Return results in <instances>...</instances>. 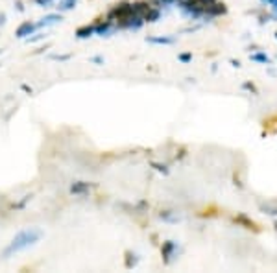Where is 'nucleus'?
Masks as SVG:
<instances>
[{"instance_id": "14", "label": "nucleus", "mask_w": 277, "mask_h": 273, "mask_svg": "<svg viewBox=\"0 0 277 273\" xmlns=\"http://www.w3.org/2000/svg\"><path fill=\"white\" fill-rule=\"evenodd\" d=\"M138 258L135 253H126V268H133V266H137Z\"/></svg>"}, {"instance_id": "15", "label": "nucleus", "mask_w": 277, "mask_h": 273, "mask_svg": "<svg viewBox=\"0 0 277 273\" xmlns=\"http://www.w3.org/2000/svg\"><path fill=\"white\" fill-rule=\"evenodd\" d=\"M235 222H237V223H242V225H246L248 229H253V227H255V223H253L251 220L246 218V216H242V214H240V216H237V218H235Z\"/></svg>"}, {"instance_id": "3", "label": "nucleus", "mask_w": 277, "mask_h": 273, "mask_svg": "<svg viewBox=\"0 0 277 273\" xmlns=\"http://www.w3.org/2000/svg\"><path fill=\"white\" fill-rule=\"evenodd\" d=\"M144 24V18L140 15H129V17L122 18V20H117V30H137Z\"/></svg>"}, {"instance_id": "28", "label": "nucleus", "mask_w": 277, "mask_h": 273, "mask_svg": "<svg viewBox=\"0 0 277 273\" xmlns=\"http://www.w3.org/2000/svg\"><path fill=\"white\" fill-rule=\"evenodd\" d=\"M276 229H277V223H276Z\"/></svg>"}, {"instance_id": "19", "label": "nucleus", "mask_w": 277, "mask_h": 273, "mask_svg": "<svg viewBox=\"0 0 277 273\" xmlns=\"http://www.w3.org/2000/svg\"><path fill=\"white\" fill-rule=\"evenodd\" d=\"M152 166L156 168L157 172H161V173H168V168H166L165 164H159V163H152Z\"/></svg>"}, {"instance_id": "24", "label": "nucleus", "mask_w": 277, "mask_h": 273, "mask_svg": "<svg viewBox=\"0 0 277 273\" xmlns=\"http://www.w3.org/2000/svg\"><path fill=\"white\" fill-rule=\"evenodd\" d=\"M4 24H6V15L0 13V26H4Z\"/></svg>"}, {"instance_id": "13", "label": "nucleus", "mask_w": 277, "mask_h": 273, "mask_svg": "<svg viewBox=\"0 0 277 273\" xmlns=\"http://www.w3.org/2000/svg\"><path fill=\"white\" fill-rule=\"evenodd\" d=\"M251 61H257V63L270 65V57L266 54H251Z\"/></svg>"}, {"instance_id": "21", "label": "nucleus", "mask_w": 277, "mask_h": 273, "mask_svg": "<svg viewBox=\"0 0 277 273\" xmlns=\"http://www.w3.org/2000/svg\"><path fill=\"white\" fill-rule=\"evenodd\" d=\"M177 59H179V61H183V63H189V61L192 59V55H190V54H181Z\"/></svg>"}, {"instance_id": "16", "label": "nucleus", "mask_w": 277, "mask_h": 273, "mask_svg": "<svg viewBox=\"0 0 277 273\" xmlns=\"http://www.w3.org/2000/svg\"><path fill=\"white\" fill-rule=\"evenodd\" d=\"M150 6H156V8H161V6H172L175 0H148Z\"/></svg>"}, {"instance_id": "8", "label": "nucleus", "mask_w": 277, "mask_h": 273, "mask_svg": "<svg viewBox=\"0 0 277 273\" xmlns=\"http://www.w3.org/2000/svg\"><path fill=\"white\" fill-rule=\"evenodd\" d=\"M91 188H92V185H89V183H85V181H78L70 185V192H72V194H87Z\"/></svg>"}, {"instance_id": "18", "label": "nucleus", "mask_w": 277, "mask_h": 273, "mask_svg": "<svg viewBox=\"0 0 277 273\" xmlns=\"http://www.w3.org/2000/svg\"><path fill=\"white\" fill-rule=\"evenodd\" d=\"M37 6H41V8H48V6H52L54 4V0H34Z\"/></svg>"}, {"instance_id": "6", "label": "nucleus", "mask_w": 277, "mask_h": 273, "mask_svg": "<svg viewBox=\"0 0 277 273\" xmlns=\"http://www.w3.org/2000/svg\"><path fill=\"white\" fill-rule=\"evenodd\" d=\"M175 249H177V246H175V242H172V240H168V242H165V244H163V247H161V253H163V258H165L166 264L170 262V258H172V255H174Z\"/></svg>"}, {"instance_id": "20", "label": "nucleus", "mask_w": 277, "mask_h": 273, "mask_svg": "<svg viewBox=\"0 0 277 273\" xmlns=\"http://www.w3.org/2000/svg\"><path fill=\"white\" fill-rule=\"evenodd\" d=\"M52 59L54 61H67V59H70V55L67 54V55H57V54H54L52 55Z\"/></svg>"}, {"instance_id": "5", "label": "nucleus", "mask_w": 277, "mask_h": 273, "mask_svg": "<svg viewBox=\"0 0 277 273\" xmlns=\"http://www.w3.org/2000/svg\"><path fill=\"white\" fill-rule=\"evenodd\" d=\"M115 30H117V28H113V22H111V20H104V22L94 26V34L100 37H109Z\"/></svg>"}, {"instance_id": "17", "label": "nucleus", "mask_w": 277, "mask_h": 273, "mask_svg": "<svg viewBox=\"0 0 277 273\" xmlns=\"http://www.w3.org/2000/svg\"><path fill=\"white\" fill-rule=\"evenodd\" d=\"M260 209L264 210L266 214H272V216H277V207H270V205H262Z\"/></svg>"}, {"instance_id": "25", "label": "nucleus", "mask_w": 277, "mask_h": 273, "mask_svg": "<svg viewBox=\"0 0 277 273\" xmlns=\"http://www.w3.org/2000/svg\"><path fill=\"white\" fill-rule=\"evenodd\" d=\"M270 4L274 6V9H276V15H277V0H270Z\"/></svg>"}, {"instance_id": "2", "label": "nucleus", "mask_w": 277, "mask_h": 273, "mask_svg": "<svg viewBox=\"0 0 277 273\" xmlns=\"http://www.w3.org/2000/svg\"><path fill=\"white\" fill-rule=\"evenodd\" d=\"M129 15H135L133 13V4H128V2H122L119 6H115V8L109 11V15H107V20H122V18L129 17Z\"/></svg>"}, {"instance_id": "9", "label": "nucleus", "mask_w": 277, "mask_h": 273, "mask_svg": "<svg viewBox=\"0 0 277 273\" xmlns=\"http://www.w3.org/2000/svg\"><path fill=\"white\" fill-rule=\"evenodd\" d=\"M142 18H144V22H157L159 18H161V9L159 8H150L142 15Z\"/></svg>"}, {"instance_id": "4", "label": "nucleus", "mask_w": 277, "mask_h": 273, "mask_svg": "<svg viewBox=\"0 0 277 273\" xmlns=\"http://www.w3.org/2000/svg\"><path fill=\"white\" fill-rule=\"evenodd\" d=\"M37 28H39V26H37L35 22H30V20H28V22H22V24L17 28L15 37H18V39H26V37H30L34 32H35Z\"/></svg>"}, {"instance_id": "26", "label": "nucleus", "mask_w": 277, "mask_h": 273, "mask_svg": "<svg viewBox=\"0 0 277 273\" xmlns=\"http://www.w3.org/2000/svg\"><path fill=\"white\" fill-rule=\"evenodd\" d=\"M262 2H270V0H262Z\"/></svg>"}, {"instance_id": "11", "label": "nucleus", "mask_w": 277, "mask_h": 273, "mask_svg": "<svg viewBox=\"0 0 277 273\" xmlns=\"http://www.w3.org/2000/svg\"><path fill=\"white\" fill-rule=\"evenodd\" d=\"M92 34H94V26H83L76 30V37H78V39H87V37H91Z\"/></svg>"}, {"instance_id": "23", "label": "nucleus", "mask_w": 277, "mask_h": 273, "mask_svg": "<svg viewBox=\"0 0 277 273\" xmlns=\"http://www.w3.org/2000/svg\"><path fill=\"white\" fill-rule=\"evenodd\" d=\"M244 89H249V91L257 92V89H255V85H253V83H244Z\"/></svg>"}, {"instance_id": "1", "label": "nucleus", "mask_w": 277, "mask_h": 273, "mask_svg": "<svg viewBox=\"0 0 277 273\" xmlns=\"http://www.w3.org/2000/svg\"><path fill=\"white\" fill-rule=\"evenodd\" d=\"M39 238H41V231H37V229H28V231H22V233H18L17 237L11 240V244L2 251V256H4V258H8V256H11L13 253H18V251L26 249V247L34 246Z\"/></svg>"}, {"instance_id": "22", "label": "nucleus", "mask_w": 277, "mask_h": 273, "mask_svg": "<svg viewBox=\"0 0 277 273\" xmlns=\"http://www.w3.org/2000/svg\"><path fill=\"white\" fill-rule=\"evenodd\" d=\"M43 34H37L35 37H28V43H35V41H39V39H43Z\"/></svg>"}, {"instance_id": "27", "label": "nucleus", "mask_w": 277, "mask_h": 273, "mask_svg": "<svg viewBox=\"0 0 277 273\" xmlns=\"http://www.w3.org/2000/svg\"><path fill=\"white\" fill-rule=\"evenodd\" d=\"M276 39H277V32H276Z\"/></svg>"}, {"instance_id": "10", "label": "nucleus", "mask_w": 277, "mask_h": 273, "mask_svg": "<svg viewBox=\"0 0 277 273\" xmlns=\"http://www.w3.org/2000/svg\"><path fill=\"white\" fill-rule=\"evenodd\" d=\"M146 43H152V45H174L175 39L174 37H146Z\"/></svg>"}, {"instance_id": "7", "label": "nucleus", "mask_w": 277, "mask_h": 273, "mask_svg": "<svg viewBox=\"0 0 277 273\" xmlns=\"http://www.w3.org/2000/svg\"><path fill=\"white\" fill-rule=\"evenodd\" d=\"M63 17H61V13H50V15H46V17L41 18V22H37V26L43 28V26H52L55 22H61Z\"/></svg>"}, {"instance_id": "12", "label": "nucleus", "mask_w": 277, "mask_h": 273, "mask_svg": "<svg viewBox=\"0 0 277 273\" xmlns=\"http://www.w3.org/2000/svg\"><path fill=\"white\" fill-rule=\"evenodd\" d=\"M76 4H78V0H61L59 2V11H70V9L76 8Z\"/></svg>"}]
</instances>
